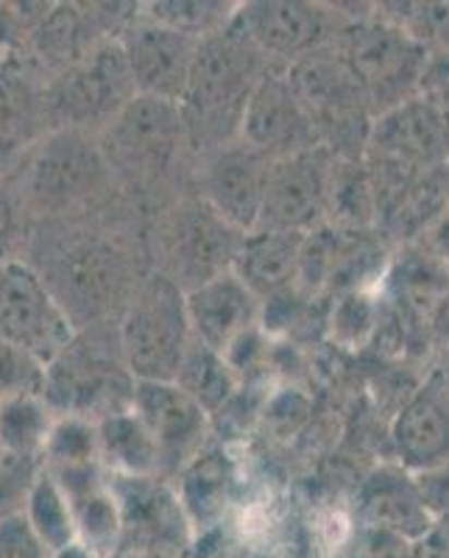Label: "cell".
<instances>
[{
	"label": "cell",
	"instance_id": "18",
	"mask_svg": "<svg viewBox=\"0 0 449 558\" xmlns=\"http://www.w3.org/2000/svg\"><path fill=\"white\" fill-rule=\"evenodd\" d=\"M238 140L268 159L321 146L311 118L304 114L302 104L293 96L286 70H271L254 87L246 112H243Z\"/></svg>",
	"mask_w": 449,
	"mask_h": 558
},
{
	"label": "cell",
	"instance_id": "45",
	"mask_svg": "<svg viewBox=\"0 0 449 558\" xmlns=\"http://www.w3.org/2000/svg\"><path fill=\"white\" fill-rule=\"evenodd\" d=\"M114 558H134V556H126V553H118V556Z\"/></svg>",
	"mask_w": 449,
	"mask_h": 558
},
{
	"label": "cell",
	"instance_id": "27",
	"mask_svg": "<svg viewBox=\"0 0 449 558\" xmlns=\"http://www.w3.org/2000/svg\"><path fill=\"white\" fill-rule=\"evenodd\" d=\"M53 422H57V411L45 402L43 393L3 400L0 402V447L12 456L43 463Z\"/></svg>",
	"mask_w": 449,
	"mask_h": 558
},
{
	"label": "cell",
	"instance_id": "17",
	"mask_svg": "<svg viewBox=\"0 0 449 558\" xmlns=\"http://www.w3.org/2000/svg\"><path fill=\"white\" fill-rule=\"evenodd\" d=\"M137 96L179 104L184 84L191 78L198 39L184 37L173 28L139 12L118 34Z\"/></svg>",
	"mask_w": 449,
	"mask_h": 558
},
{
	"label": "cell",
	"instance_id": "26",
	"mask_svg": "<svg viewBox=\"0 0 449 558\" xmlns=\"http://www.w3.org/2000/svg\"><path fill=\"white\" fill-rule=\"evenodd\" d=\"M327 223L347 232H374V193L363 159H338L327 191Z\"/></svg>",
	"mask_w": 449,
	"mask_h": 558
},
{
	"label": "cell",
	"instance_id": "5",
	"mask_svg": "<svg viewBox=\"0 0 449 558\" xmlns=\"http://www.w3.org/2000/svg\"><path fill=\"white\" fill-rule=\"evenodd\" d=\"M98 137L114 179L154 187L193 154L179 104L137 96Z\"/></svg>",
	"mask_w": 449,
	"mask_h": 558
},
{
	"label": "cell",
	"instance_id": "32",
	"mask_svg": "<svg viewBox=\"0 0 449 558\" xmlns=\"http://www.w3.org/2000/svg\"><path fill=\"white\" fill-rule=\"evenodd\" d=\"M383 305H377L368 291H352L341 293L332 302V313H329V332L343 347H361L368 338H374L377 322H380Z\"/></svg>",
	"mask_w": 449,
	"mask_h": 558
},
{
	"label": "cell",
	"instance_id": "44",
	"mask_svg": "<svg viewBox=\"0 0 449 558\" xmlns=\"http://www.w3.org/2000/svg\"><path fill=\"white\" fill-rule=\"evenodd\" d=\"M53 558H93V556H89L87 550H82V547H78V545H73V547H68V550L53 553Z\"/></svg>",
	"mask_w": 449,
	"mask_h": 558
},
{
	"label": "cell",
	"instance_id": "46",
	"mask_svg": "<svg viewBox=\"0 0 449 558\" xmlns=\"http://www.w3.org/2000/svg\"><path fill=\"white\" fill-rule=\"evenodd\" d=\"M0 53H3V51H0Z\"/></svg>",
	"mask_w": 449,
	"mask_h": 558
},
{
	"label": "cell",
	"instance_id": "31",
	"mask_svg": "<svg viewBox=\"0 0 449 558\" xmlns=\"http://www.w3.org/2000/svg\"><path fill=\"white\" fill-rule=\"evenodd\" d=\"M84 466H101L96 422L82 416H57L43 452V470L68 472Z\"/></svg>",
	"mask_w": 449,
	"mask_h": 558
},
{
	"label": "cell",
	"instance_id": "19",
	"mask_svg": "<svg viewBox=\"0 0 449 558\" xmlns=\"http://www.w3.org/2000/svg\"><path fill=\"white\" fill-rule=\"evenodd\" d=\"M184 307L193 341L227 357L234 343L259 324L263 302L243 286L238 274L227 271L184 291Z\"/></svg>",
	"mask_w": 449,
	"mask_h": 558
},
{
	"label": "cell",
	"instance_id": "9",
	"mask_svg": "<svg viewBox=\"0 0 449 558\" xmlns=\"http://www.w3.org/2000/svg\"><path fill=\"white\" fill-rule=\"evenodd\" d=\"M349 20L338 7L302 0H254L241 3L232 28L277 68L299 62L311 53L336 48Z\"/></svg>",
	"mask_w": 449,
	"mask_h": 558
},
{
	"label": "cell",
	"instance_id": "7",
	"mask_svg": "<svg viewBox=\"0 0 449 558\" xmlns=\"http://www.w3.org/2000/svg\"><path fill=\"white\" fill-rule=\"evenodd\" d=\"M134 98L137 89L121 45L118 39H107L59 76L45 82V123L48 132L73 129L101 134Z\"/></svg>",
	"mask_w": 449,
	"mask_h": 558
},
{
	"label": "cell",
	"instance_id": "22",
	"mask_svg": "<svg viewBox=\"0 0 449 558\" xmlns=\"http://www.w3.org/2000/svg\"><path fill=\"white\" fill-rule=\"evenodd\" d=\"M43 89L45 78L23 53H0V168L48 134Z\"/></svg>",
	"mask_w": 449,
	"mask_h": 558
},
{
	"label": "cell",
	"instance_id": "38",
	"mask_svg": "<svg viewBox=\"0 0 449 558\" xmlns=\"http://www.w3.org/2000/svg\"><path fill=\"white\" fill-rule=\"evenodd\" d=\"M413 481H416L418 495H422L427 511L436 517V522L444 520L449 514V461L436 466V470L418 472V475H413Z\"/></svg>",
	"mask_w": 449,
	"mask_h": 558
},
{
	"label": "cell",
	"instance_id": "25",
	"mask_svg": "<svg viewBox=\"0 0 449 558\" xmlns=\"http://www.w3.org/2000/svg\"><path fill=\"white\" fill-rule=\"evenodd\" d=\"M98 458L112 477H159V452L134 411H118L96 422Z\"/></svg>",
	"mask_w": 449,
	"mask_h": 558
},
{
	"label": "cell",
	"instance_id": "13",
	"mask_svg": "<svg viewBox=\"0 0 449 558\" xmlns=\"http://www.w3.org/2000/svg\"><path fill=\"white\" fill-rule=\"evenodd\" d=\"M336 157L324 146L268 162L257 229L307 235L327 223V191Z\"/></svg>",
	"mask_w": 449,
	"mask_h": 558
},
{
	"label": "cell",
	"instance_id": "42",
	"mask_svg": "<svg viewBox=\"0 0 449 558\" xmlns=\"http://www.w3.org/2000/svg\"><path fill=\"white\" fill-rule=\"evenodd\" d=\"M436 375H438V380H441L444 391H447V397H449V352H441V363H438Z\"/></svg>",
	"mask_w": 449,
	"mask_h": 558
},
{
	"label": "cell",
	"instance_id": "6",
	"mask_svg": "<svg viewBox=\"0 0 449 558\" xmlns=\"http://www.w3.org/2000/svg\"><path fill=\"white\" fill-rule=\"evenodd\" d=\"M286 78L318 143L338 159H363L374 114L336 48L288 64Z\"/></svg>",
	"mask_w": 449,
	"mask_h": 558
},
{
	"label": "cell",
	"instance_id": "28",
	"mask_svg": "<svg viewBox=\"0 0 449 558\" xmlns=\"http://www.w3.org/2000/svg\"><path fill=\"white\" fill-rule=\"evenodd\" d=\"M177 383L182 391H187L204 411L213 416L221 411L238 391V372L229 366V361L213 349L193 341L191 352L184 355L182 368H179Z\"/></svg>",
	"mask_w": 449,
	"mask_h": 558
},
{
	"label": "cell",
	"instance_id": "21",
	"mask_svg": "<svg viewBox=\"0 0 449 558\" xmlns=\"http://www.w3.org/2000/svg\"><path fill=\"white\" fill-rule=\"evenodd\" d=\"M354 517L363 531L397 533L402 539L418 542L436 527V517L427 511L416 481L397 463L374 470L354 495Z\"/></svg>",
	"mask_w": 449,
	"mask_h": 558
},
{
	"label": "cell",
	"instance_id": "39",
	"mask_svg": "<svg viewBox=\"0 0 449 558\" xmlns=\"http://www.w3.org/2000/svg\"><path fill=\"white\" fill-rule=\"evenodd\" d=\"M416 542L402 539L397 533L366 531V558H413Z\"/></svg>",
	"mask_w": 449,
	"mask_h": 558
},
{
	"label": "cell",
	"instance_id": "34",
	"mask_svg": "<svg viewBox=\"0 0 449 558\" xmlns=\"http://www.w3.org/2000/svg\"><path fill=\"white\" fill-rule=\"evenodd\" d=\"M43 472V463L12 456L0 447V520L23 514L28 492Z\"/></svg>",
	"mask_w": 449,
	"mask_h": 558
},
{
	"label": "cell",
	"instance_id": "40",
	"mask_svg": "<svg viewBox=\"0 0 449 558\" xmlns=\"http://www.w3.org/2000/svg\"><path fill=\"white\" fill-rule=\"evenodd\" d=\"M430 347L438 352H449V288L441 293L430 316Z\"/></svg>",
	"mask_w": 449,
	"mask_h": 558
},
{
	"label": "cell",
	"instance_id": "15",
	"mask_svg": "<svg viewBox=\"0 0 449 558\" xmlns=\"http://www.w3.org/2000/svg\"><path fill=\"white\" fill-rule=\"evenodd\" d=\"M268 162L271 159L248 148L241 140L202 154L196 168V196L229 227L248 235L257 229L259 209H263Z\"/></svg>",
	"mask_w": 449,
	"mask_h": 558
},
{
	"label": "cell",
	"instance_id": "2",
	"mask_svg": "<svg viewBox=\"0 0 449 558\" xmlns=\"http://www.w3.org/2000/svg\"><path fill=\"white\" fill-rule=\"evenodd\" d=\"M20 182L14 187L20 207L37 216H73L89 207L114 182L96 134L57 129L37 146L28 148L20 162Z\"/></svg>",
	"mask_w": 449,
	"mask_h": 558
},
{
	"label": "cell",
	"instance_id": "4",
	"mask_svg": "<svg viewBox=\"0 0 449 558\" xmlns=\"http://www.w3.org/2000/svg\"><path fill=\"white\" fill-rule=\"evenodd\" d=\"M336 51L374 118L416 98L422 73L430 62V51L422 43L374 12L363 20H349L338 34Z\"/></svg>",
	"mask_w": 449,
	"mask_h": 558
},
{
	"label": "cell",
	"instance_id": "8",
	"mask_svg": "<svg viewBox=\"0 0 449 558\" xmlns=\"http://www.w3.org/2000/svg\"><path fill=\"white\" fill-rule=\"evenodd\" d=\"M134 377L129 375L114 338L93 336L84 341L82 332L70 341L57 361L45 366V402L57 416H82L98 422L118 411L132 408Z\"/></svg>",
	"mask_w": 449,
	"mask_h": 558
},
{
	"label": "cell",
	"instance_id": "12",
	"mask_svg": "<svg viewBox=\"0 0 449 558\" xmlns=\"http://www.w3.org/2000/svg\"><path fill=\"white\" fill-rule=\"evenodd\" d=\"M109 486L121 506V553L134 558H191L193 525L171 481L109 475Z\"/></svg>",
	"mask_w": 449,
	"mask_h": 558
},
{
	"label": "cell",
	"instance_id": "11",
	"mask_svg": "<svg viewBox=\"0 0 449 558\" xmlns=\"http://www.w3.org/2000/svg\"><path fill=\"white\" fill-rule=\"evenodd\" d=\"M243 238V232L229 227L198 196L182 198L162 221L159 241L165 266L157 271L182 291H191L218 274L232 271Z\"/></svg>",
	"mask_w": 449,
	"mask_h": 558
},
{
	"label": "cell",
	"instance_id": "16",
	"mask_svg": "<svg viewBox=\"0 0 449 558\" xmlns=\"http://www.w3.org/2000/svg\"><path fill=\"white\" fill-rule=\"evenodd\" d=\"M363 159L408 173L433 171L449 162V134L436 109L416 96L374 118Z\"/></svg>",
	"mask_w": 449,
	"mask_h": 558
},
{
	"label": "cell",
	"instance_id": "10",
	"mask_svg": "<svg viewBox=\"0 0 449 558\" xmlns=\"http://www.w3.org/2000/svg\"><path fill=\"white\" fill-rule=\"evenodd\" d=\"M78 327L62 302L53 296L43 274L26 260H12L0 268V338L39 363L57 361Z\"/></svg>",
	"mask_w": 449,
	"mask_h": 558
},
{
	"label": "cell",
	"instance_id": "20",
	"mask_svg": "<svg viewBox=\"0 0 449 558\" xmlns=\"http://www.w3.org/2000/svg\"><path fill=\"white\" fill-rule=\"evenodd\" d=\"M397 466L411 475L436 470L449 461V397L433 372L391 422Z\"/></svg>",
	"mask_w": 449,
	"mask_h": 558
},
{
	"label": "cell",
	"instance_id": "35",
	"mask_svg": "<svg viewBox=\"0 0 449 558\" xmlns=\"http://www.w3.org/2000/svg\"><path fill=\"white\" fill-rule=\"evenodd\" d=\"M0 558H53L23 514L0 520Z\"/></svg>",
	"mask_w": 449,
	"mask_h": 558
},
{
	"label": "cell",
	"instance_id": "43",
	"mask_svg": "<svg viewBox=\"0 0 449 558\" xmlns=\"http://www.w3.org/2000/svg\"><path fill=\"white\" fill-rule=\"evenodd\" d=\"M436 536L441 539V545L449 550V514L444 520L436 522Z\"/></svg>",
	"mask_w": 449,
	"mask_h": 558
},
{
	"label": "cell",
	"instance_id": "37",
	"mask_svg": "<svg viewBox=\"0 0 449 558\" xmlns=\"http://www.w3.org/2000/svg\"><path fill=\"white\" fill-rule=\"evenodd\" d=\"M20 241H23V207H20L14 191L0 184V268L17 260Z\"/></svg>",
	"mask_w": 449,
	"mask_h": 558
},
{
	"label": "cell",
	"instance_id": "41",
	"mask_svg": "<svg viewBox=\"0 0 449 558\" xmlns=\"http://www.w3.org/2000/svg\"><path fill=\"white\" fill-rule=\"evenodd\" d=\"M413 558H449V550L436 536V527H433V533H427L424 539L416 542V553H413Z\"/></svg>",
	"mask_w": 449,
	"mask_h": 558
},
{
	"label": "cell",
	"instance_id": "24",
	"mask_svg": "<svg viewBox=\"0 0 449 558\" xmlns=\"http://www.w3.org/2000/svg\"><path fill=\"white\" fill-rule=\"evenodd\" d=\"M177 495L193 527H221L234 495V466L221 450H204L177 477Z\"/></svg>",
	"mask_w": 449,
	"mask_h": 558
},
{
	"label": "cell",
	"instance_id": "23",
	"mask_svg": "<svg viewBox=\"0 0 449 558\" xmlns=\"http://www.w3.org/2000/svg\"><path fill=\"white\" fill-rule=\"evenodd\" d=\"M302 243L304 235H296V232L254 229L243 238L232 271L259 302H266L277 293L296 288Z\"/></svg>",
	"mask_w": 449,
	"mask_h": 558
},
{
	"label": "cell",
	"instance_id": "14",
	"mask_svg": "<svg viewBox=\"0 0 449 558\" xmlns=\"http://www.w3.org/2000/svg\"><path fill=\"white\" fill-rule=\"evenodd\" d=\"M132 411L154 438L159 452V477L173 481L207 450L213 416L177 383L134 380Z\"/></svg>",
	"mask_w": 449,
	"mask_h": 558
},
{
	"label": "cell",
	"instance_id": "3",
	"mask_svg": "<svg viewBox=\"0 0 449 558\" xmlns=\"http://www.w3.org/2000/svg\"><path fill=\"white\" fill-rule=\"evenodd\" d=\"M118 343L134 380H177L193 347L182 288L159 271L139 279L123 307Z\"/></svg>",
	"mask_w": 449,
	"mask_h": 558
},
{
	"label": "cell",
	"instance_id": "47",
	"mask_svg": "<svg viewBox=\"0 0 449 558\" xmlns=\"http://www.w3.org/2000/svg\"><path fill=\"white\" fill-rule=\"evenodd\" d=\"M447 268H449V266H447Z\"/></svg>",
	"mask_w": 449,
	"mask_h": 558
},
{
	"label": "cell",
	"instance_id": "36",
	"mask_svg": "<svg viewBox=\"0 0 449 558\" xmlns=\"http://www.w3.org/2000/svg\"><path fill=\"white\" fill-rule=\"evenodd\" d=\"M418 96L430 104L441 118L449 134V57L447 53H430V62L424 68L418 82Z\"/></svg>",
	"mask_w": 449,
	"mask_h": 558
},
{
	"label": "cell",
	"instance_id": "30",
	"mask_svg": "<svg viewBox=\"0 0 449 558\" xmlns=\"http://www.w3.org/2000/svg\"><path fill=\"white\" fill-rule=\"evenodd\" d=\"M238 7L241 3H229V0H157V3L139 7V12L202 43V39L227 32L238 14Z\"/></svg>",
	"mask_w": 449,
	"mask_h": 558
},
{
	"label": "cell",
	"instance_id": "29",
	"mask_svg": "<svg viewBox=\"0 0 449 558\" xmlns=\"http://www.w3.org/2000/svg\"><path fill=\"white\" fill-rule=\"evenodd\" d=\"M23 517L51 553L68 550V547L76 545V520H73L68 495L45 470L39 472L32 492H28Z\"/></svg>",
	"mask_w": 449,
	"mask_h": 558
},
{
	"label": "cell",
	"instance_id": "33",
	"mask_svg": "<svg viewBox=\"0 0 449 558\" xmlns=\"http://www.w3.org/2000/svg\"><path fill=\"white\" fill-rule=\"evenodd\" d=\"M45 363L0 338V402L12 397L43 393Z\"/></svg>",
	"mask_w": 449,
	"mask_h": 558
},
{
	"label": "cell",
	"instance_id": "1",
	"mask_svg": "<svg viewBox=\"0 0 449 558\" xmlns=\"http://www.w3.org/2000/svg\"><path fill=\"white\" fill-rule=\"evenodd\" d=\"M271 70L286 68L268 62L232 26L198 43L191 78L179 98V112L196 157L238 140L248 98Z\"/></svg>",
	"mask_w": 449,
	"mask_h": 558
}]
</instances>
